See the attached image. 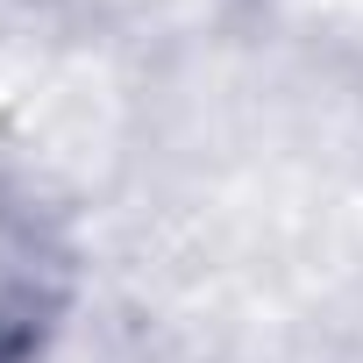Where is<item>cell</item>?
<instances>
[{
	"mask_svg": "<svg viewBox=\"0 0 363 363\" xmlns=\"http://www.w3.org/2000/svg\"><path fill=\"white\" fill-rule=\"evenodd\" d=\"M79 257L65 228L15 186H0V363H36L72 313Z\"/></svg>",
	"mask_w": 363,
	"mask_h": 363,
	"instance_id": "obj_1",
	"label": "cell"
}]
</instances>
